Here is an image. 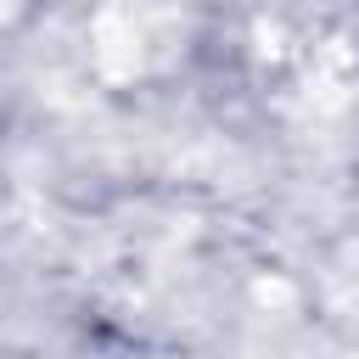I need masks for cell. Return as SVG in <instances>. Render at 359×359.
<instances>
[{
    "mask_svg": "<svg viewBox=\"0 0 359 359\" xmlns=\"http://www.w3.org/2000/svg\"><path fill=\"white\" fill-rule=\"evenodd\" d=\"M11 6H17V0H0V17H6V11H11Z\"/></svg>",
    "mask_w": 359,
    "mask_h": 359,
    "instance_id": "obj_2",
    "label": "cell"
},
{
    "mask_svg": "<svg viewBox=\"0 0 359 359\" xmlns=\"http://www.w3.org/2000/svg\"><path fill=\"white\" fill-rule=\"evenodd\" d=\"M174 45L180 22L157 0H107L90 22V56L107 79H140L157 62H168Z\"/></svg>",
    "mask_w": 359,
    "mask_h": 359,
    "instance_id": "obj_1",
    "label": "cell"
}]
</instances>
